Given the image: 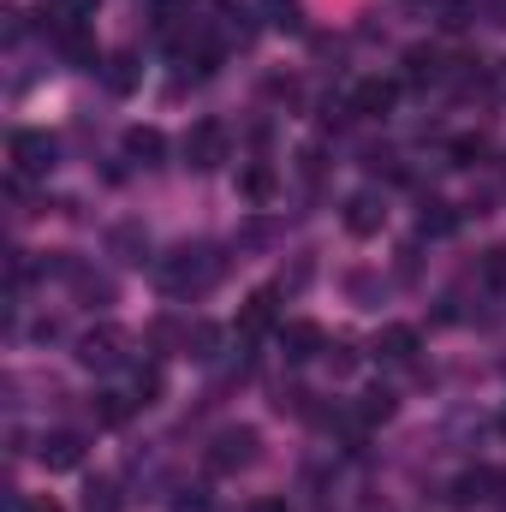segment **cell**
I'll return each instance as SVG.
<instances>
[{
  "label": "cell",
  "mask_w": 506,
  "mask_h": 512,
  "mask_svg": "<svg viewBox=\"0 0 506 512\" xmlns=\"http://www.w3.org/2000/svg\"><path fill=\"white\" fill-rule=\"evenodd\" d=\"M155 280H161L167 298H203L221 280V251L215 245H173V251L161 256Z\"/></svg>",
  "instance_id": "cell-1"
},
{
  "label": "cell",
  "mask_w": 506,
  "mask_h": 512,
  "mask_svg": "<svg viewBox=\"0 0 506 512\" xmlns=\"http://www.w3.org/2000/svg\"><path fill=\"white\" fill-rule=\"evenodd\" d=\"M256 447H262V435H256L251 423H233V429H221L215 441H209V471L215 477H233V471H245V465H256Z\"/></svg>",
  "instance_id": "cell-2"
},
{
  "label": "cell",
  "mask_w": 506,
  "mask_h": 512,
  "mask_svg": "<svg viewBox=\"0 0 506 512\" xmlns=\"http://www.w3.org/2000/svg\"><path fill=\"white\" fill-rule=\"evenodd\" d=\"M179 149H185V167H191V173H215V167L227 161V126H221V120H197V126L185 131Z\"/></svg>",
  "instance_id": "cell-3"
},
{
  "label": "cell",
  "mask_w": 506,
  "mask_h": 512,
  "mask_svg": "<svg viewBox=\"0 0 506 512\" xmlns=\"http://www.w3.org/2000/svg\"><path fill=\"white\" fill-rule=\"evenodd\" d=\"M6 149H12V167H18L24 179H42V173H54V161H60V143H54L48 131H30V126L12 131Z\"/></svg>",
  "instance_id": "cell-4"
},
{
  "label": "cell",
  "mask_w": 506,
  "mask_h": 512,
  "mask_svg": "<svg viewBox=\"0 0 506 512\" xmlns=\"http://www.w3.org/2000/svg\"><path fill=\"white\" fill-rule=\"evenodd\" d=\"M126 328H114V322H102V328H90L84 340H78V364L84 370H120L126 364Z\"/></svg>",
  "instance_id": "cell-5"
},
{
  "label": "cell",
  "mask_w": 506,
  "mask_h": 512,
  "mask_svg": "<svg viewBox=\"0 0 506 512\" xmlns=\"http://www.w3.org/2000/svg\"><path fill=\"white\" fill-rule=\"evenodd\" d=\"M274 340H280L286 364H310V358H322V352H328V334H322L316 322H280V328H274Z\"/></svg>",
  "instance_id": "cell-6"
},
{
  "label": "cell",
  "mask_w": 506,
  "mask_h": 512,
  "mask_svg": "<svg viewBox=\"0 0 506 512\" xmlns=\"http://www.w3.org/2000/svg\"><path fill=\"white\" fill-rule=\"evenodd\" d=\"M268 328H280V286H262L245 298V310H239V334L256 340V334H268Z\"/></svg>",
  "instance_id": "cell-7"
},
{
  "label": "cell",
  "mask_w": 506,
  "mask_h": 512,
  "mask_svg": "<svg viewBox=\"0 0 506 512\" xmlns=\"http://www.w3.org/2000/svg\"><path fill=\"white\" fill-rule=\"evenodd\" d=\"M36 459H42L48 471H78V465H84V435H78V429H54V435H42Z\"/></svg>",
  "instance_id": "cell-8"
},
{
  "label": "cell",
  "mask_w": 506,
  "mask_h": 512,
  "mask_svg": "<svg viewBox=\"0 0 506 512\" xmlns=\"http://www.w3.org/2000/svg\"><path fill=\"white\" fill-rule=\"evenodd\" d=\"M381 221H387V203H381L376 191H352L346 197V233L352 239H376Z\"/></svg>",
  "instance_id": "cell-9"
},
{
  "label": "cell",
  "mask_w": 506,
  "mask_h": 512,
  "mask_svg": "<svg viewBox=\"0 0 506 512\" xmlns=\"http://www.w3.org/2000/svg\"><path fill=\"white\" fill-rule=\"evenodd\" d=\"M393 102H399V84H393V78H364V84L352 90V114H358V120H387Z\"/></svg>",
  "instance_id": "cell-10"
},
{
  "label": "cell",
  "mask_w": 506,
  "mask_h": 512,
  "mask_svg": "<svg viewBox=\"0 0 506 512\" xmlns=\"http://www.w3.org/2000/svg\"><path fill=\"white\" fill-rule=\"evenodd\" d=\"M96 6H102V0H48V6H42V24H48L54 36H66V30H84V18H96Z\"/></svg>",
  "instance_id": "cell-11"
},
{
  "label": "cell",
  "mask_w": 506,
  "mask_h": 512,
  "mask_svg": "<svg viewBox=\"0 0 506 512\" xmlns=\"http://www.w3.org/2000/svg\"><path fill=\"white\" fill-rule=\"evenodd\" d=\"M274 191H280V173H274L268 161H251V167H239V197H245V203L268 209V203H274Z\"/></svg>",
  "instance_id": "cell-12"
},
{
  "label": "cell",
  "mask_w": 506,
  "mask_h": 512,
  "mask_svg": "<svg viewBox=\"0 0 506 512\" xmlns=\"http://www.w3.org/2000/svg\"><path fill=\"white\" fill-rule=\"evenodd\" d=\"M102 84H108L114 96H131V90L143 84V66H137V54H126V48H114V54L102 60Z\"/></svg>",
  "instance_id": "cell-13"
},
{
  "label": "cell",
  "mask_w": 506,
  "mask_h": 512,
  "mask_svg": "<svg viewBox=\"0 0 506 512\" xmlns=\"http://www.w3.org/2000/svg\"><path fill=\"white\" fill-rule=\"evenodd\" d=\"M161 155H167V137L155 126H131L126 131V161H137V167H161Z\"/></svg>",
  "instance_id": "cell-14"
},
{
  "label": "cell",
  "mask_w": 506,
  "mask_h": 512,
  "mask_svg": "<svg viewBox=\"0 0 506 512\" xmlns=\"http://www.w3.org/2000/svg\"><path fill=\"white\" fill-rule=\"evenodd\" d=\"M376 352L387 358V364H411V358H417V328H405V322H393V328H381Z\"/></svg>",
  "instance_id": "cell-15"
},
{
  "label": "cell",
  "mask_w": 506,
  "mask_h": 512,
  "mask_svg": "<svg viewBox=\"0 0 506 512\" xmlns=\"http://www.w3.org/2000/svg\"><path fill=\"white\" fill-rule=\"evenodd\" d=\"M179 346H185V358L209 364V358H215V346H221V328H215V322H191V328L179 334Z\"/></svg>",
  "instance_id": "cell-16"
},
{
  "label": "cell",
  "mask_w": 506,
  "mask_h": 512,
  "mask_svg": "<svg viewBox=\"0 0 506 512\" xmlns=\"http://www.w3.org/2000/svg\"><path fill=\"white\" fill-rule=\"evenodd\" d=\"M90 411H96V423L120 429L131 411H137V393H96V399H90Z\"/></svg>",
  "instance_id": "cell-17"
},
{
  "label": "cell",
  "mask_w": 506,
  "mask_h": 512,
  "mask_svg": "<svg viewBox=\"0 0 506 512\" xmlns=\"http://www.w3.org/2000/svg\"><path fill=\"white\" fill-rule=\"evenodd\" d=\"M417 227H423L429 239H447V233L459 227V215H453V203H441V197H429V203H423V215H417Z\"/></svg>",
  "instance_id": "cell-18"
},
{
  "label": "cell",
  "mask_w": 506,
  "mask_h": 512,
  "mask_svg": "<svg viewBox=\"0 0 506 512\" xmlns=\"http://www.w3.org/2000/svg\"><path fill=\"white\" fill-rule=\"evenodd\" d=\"M441 72H447V66H441L435 48H411V54H405V78H411V84H435Z\"/></svg>",
  "instance_id": "cell-19"
},
{
  "label": "cell",
  "mask_w": 506,
  "mask_h": 512,
  "mask_svg": "<svg viewBox=\"0 0 506 512\" xmlns=\"http://www.w3.org/2000/svg\"><path fill=\"white\" fill-rule=\"evenodd\" d=\"M126 501H120V483L114 477H96L90 489H84V512H120Z\"/></svg>",
  "instance_id": "cell-20"
},
{
  "label": "cell",
  "mask_w": 506,
  "mask_h": 512,
  "mask_svg": "<svg viewBox=\"0 0 506 512\" xmlns=\"http://www.w3.org/2000/svg\"><path fill=\"white\" fill-rule=\"evenodd\" d=\"M108 245H114V251L126 256V262H143V251H149V239H143V233H137L131 221H120V227L108 233Z\"/></svg>",
  "instance_id": "cell-21"
},
{
  "label": "cell",
  "mask_w": 506,
  "mask_h": 512,
  "mask_svg": "<svg viewBox=\"0 0 506 512\" xmlns=\"http://www.w3.org/2000/svg\"><path fill=\"white\" fill-rule=\"evenodd\" d=\"M60 54H66L72 66H96V42H90V30H66V36H60Z\"/></svg>",
  "instance_id": "cell-22"
},
{
  "label": "cell",
  "mask_w": 506,
  "mask_h": 512,
  "mask_svg": "<svg viewBox=\"0 0 506 512\" xmlns=\"http://www.w3.org/2000/svg\"><path fill=\"white\" fill-rule=\"evenodd\" d=\"M483 489H489V471H465V477L453 483V495H447V501H453V507H471V501H489Z\"/></svg>",
  "instance_id": "cell-23"
},
{
  "label": "cell",
  "mask_w": 506,
  "mask_h": 512,
  "mask_svg": "<svg viewBox=\"0 0 506 512\" xmlns=\"http://www.w3.org/2000/svg\"><path fill=\"white\" fill-rule=\"evenodd\" d=\"M393 417V393L376 387V393H364V405H358V423H387Z\"/></svg>",
  "instance_id": "cell-24"
},
{
  "label": "cell",
  "mask_w": 506,
  "mask_h": 512,
  "mask_svg": "<svg viewBox=\"0 0 506 512\" xmlns=\"http://www.w3.org/2000/svg\"><path fill=\"white\" fill-rule=\"evenodd\" d=\"M262 12H268V24H274V30H298V24H304L298 0H262Z\"/></svg>",
  "instance_id": "cell-25"
},
{
  "label": "cell",
  "mask_w": 506,
  "mask_h": 512,
  "mask_svg": "<svg viewBox=\"0 0 506 512\" xmlns=\"http://www.w3.org/2000/svg\"><path fill=\"white\" fill-rule=\"evenodd\" d=\"M161 399V370L149 364V370H137V405H155Z\"/></svg>",
  "instance_id": "cell-26"
},
{
  "label": "cell",
  "mask_w": 506,
  "mask_h": 512,
  "mask_svg": "<svg viewBox=\"0 0 506 512\" xmlns=\"http://www.w3.org/2000/svg\"><path fill=\"white\" fill-rule=\"evenodd\" d=\"M483 161V137H459L453 143V167H477Z\"/></svg>",
  "instance_id": "cell-27"
},
{
  "label": "cell",
  "mask_w": 506,
  "mask_h": 512,
  "mask_svg": "<svg viewBox=\"0 0 506 512\" xmlns=\"http://www.w3.org/2000/svg\"><path fill=\"white\" fill-rule=\"evenodd\" d=\"M322 358H328V370H334V376H352V370H358V352H352V346H328Z\"/></svg>",
  "instance_id": "cell-28"
},
{
  "label": "cell",
  "mask_w": 506,
  "mask_h": 512,
  "mask_svg": "<svg viewBox=\"0 0 506 512\" xmlns=\"http://www.w3.org/2000/svg\"><path fill=\"white\" fill-rule=\"evenodd\" d=\"M18 512H60V501H54V495H24Z\"/></svg>",
  "instance_id": "cell-29"
},
{
  "label": "cell",
  "mask_w": 506,
  "mask_h": 512,
  "mask_svg": "<svg viewBox=\"0 0 506 512\" xmlns=\"http://www.w3.org/2000/svg\"><path fill=\"white\" fill-rule=\"evenodd\" d=\"M483 274H489V280H506V251H489V262H483Z\"/></svg>",
  "instance_id": "cell-30"
},
{
  "label": "cell",
  "mask_w": 506,
  "mask_h": 512,
  "mask_svg": "<svg viewBox=\"0 0 506 512\" xmlns=\"http://www.w3.org/2000/svg\"><path fill=\"white\" fill-rule=\"evenodd\" d=\"M173 512H209V495H203V489H191V501H179Z\"/></svg>",
  "instance_id": "cell-31"
},
{
  "label": "cell",
  "mask_w": 506,
  "mask_h": 512,
  "mask_svg": "<svg viewBox=\"0 0 506 512\" xmlns=\"http://www.w3.org/2000/svg\"><path fill=\"white\" fill-rule=\"evenodd\" d=\"M245 512H292V507H286V501H274V495H262V501H251Z\"/></svg>",
  "instance_id": "cell-32"
},
{
  "label": "cell",
  "mask_w": 506,
  "mask_h": 512,
  "mask_svg": "<svg viewBox=\"0 0 506 512\" xmlns=\"http://www.w3.org/2000/svg\"><path fill=\"white\" fill-rule=\"evenodd\" d=\"M501 90H506V60H501Z\"/></svg>",
  "instance_id": "cell-33"
},
{
  "label": "cell",
  "mask_w": 506,
  "mask_h": 512,
  "mask_svg": "<svg viewBox=\"0 0 506 512\" xmlns=\"http://www.w3.org/2000/svg\"><path fill=\"white\" fill-rule=\"evenodd\" d=\"M501 429H506V423H501Z\"/></svg>",
  "instance_id": "cell-34"
}]
</instances>
